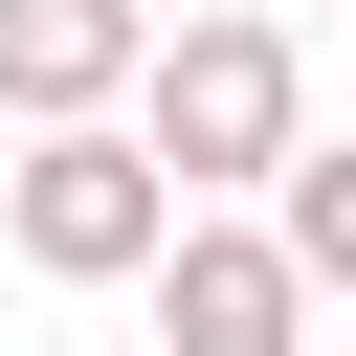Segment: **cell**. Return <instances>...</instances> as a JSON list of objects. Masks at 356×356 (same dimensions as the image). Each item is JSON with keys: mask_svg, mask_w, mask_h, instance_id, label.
<instances>
[{"mask_svg": "<svg viewBox=\"0 0 356 356\" xmlns=\"http://www.w3.org/2000/svg\"><path fill=\"white\" fill-rule=\"evenodd\" d=\"M267 245H289L312 289H356V156H289V178H267Z\"/></svg>", "mask_w": 356, "mask_h": 356, "instance_id": "obj_5", "label": "cell"}, {"mask_svg": "<svg viewBox=\"0 0 356 356\" xmlns=\"http://www.w3.org/2000/svg\"><path fill=\"white\" fill-rule=\"evenodd\" d=\"M134 67H156V0H0V134L134 111Z\"/></svg>", "mask_w": 356, "mask_h": 356, "instance_id": "obj_4", "label": "cell"}, {"mask_svg": "<svg viewBox=\"0 0 356 356\" xmlns=\"http://www.w3.org/2000/svg\"><path fill=\"white\" fill-rule=\"evenodd\" d=\"M0 245H22L44 289H134V267L178 245V178L134 156V111H89V134H22V156H0Z\"/></svg>", "mask_w": 356, "mask_h": 356, "instance_id": "obj_2", "label": "cell"}, {"mask_svg": "<svg viewBox=\"0 0 356 356\" xmlns=\"http://www.w3.org/2000/svg\"><path fill=\"white\" fill-rule=\"evenodd\" d=\"M134 289H156V356H312V267H289L267 222H222V200H200Z\"/></svg>", "mask_w": 356, "mask_h": 356, "instance_id": "obj_3", "label": "cell"}, {"mask_svg": "<svg viewBox=\"0 0 356 356\" xmlns=\"http://www.w3.org/2000/svg\"><path fill=\"white\" fill-rule=\"evenodd\" d=\"M134 156L178 178V222H200V200H267V178L312 156V67H289V22H267V0L156 22V67H134Z\"/></svg>", "mask_w": 356, "mask_h": 356, "instance_id": "obj_1", "label": "cell"}]
</instances>
